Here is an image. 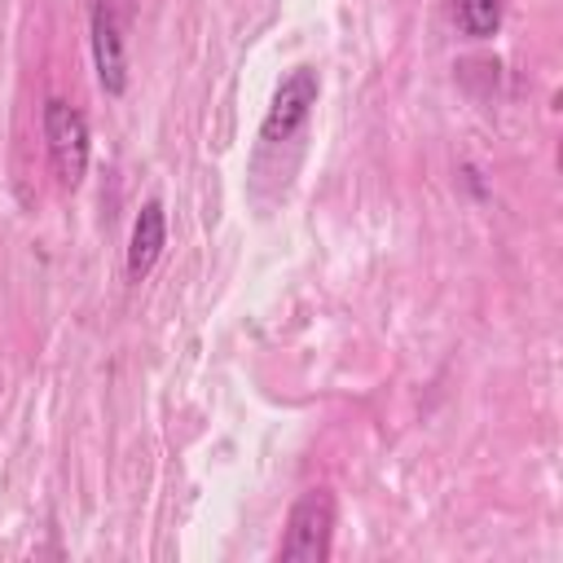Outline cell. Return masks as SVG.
Returning a JSON list of instances; mask_svg holds the SVG:
<instances>
[{
	"label": "cell",
	"instance_id": "3",
	"mask_svg": "<svg viewBox=\"0 0 563 563\" xmlns=\"http://www.w3.org/2000/svg\"><path fill=\"white\" fill-rule=\"evenodd\" d=\"M334 541V493L330 488H308L286 515V532L277 545L282 563H325Z\"/></svg>",
	"mask_w": 563,
	"mask_h": 563
},
{
	"label": "cell",
	"instance_id": "4",
	"mask_svg": "<svg viewBox=\"0 0 563 563\" xmlns=\"http://www.w3.org/2000/svg\"><path fill=\"white\" fill-rule=\"evenodd\" d=\"M44 145H48V163H53L57 185L75 189L88 172V119L62 97L44 101Z\"/></svg>",
	"mask_w": 563,
	"mask_h": 563
},
{
	"label": "cell",
	"instance_id": "5",
	"mask_svg": "<svg viewBox=\"0 0 563 563\" xmlns=\"http://www.w3.org/2000/svg\"><path fill=\"white\" fill-rule=\"evenodd\" d=\"M163 242H167V216H163V202H145L132 220V238H128V277L141 282L158 255H163Z\"/></svg>",
	"mask_w": 563,
	"mask_h": 563
},
{
	"label": "cell",
	"instance_id": "1",
	"mask_svg": "<svg viewBox=\"0 0 563 563\" xmlns=\"http://www.w3.org/2000/svg\"><path fill=\"white\" fill-rule=\"evenodd\" d=\"M321 97V79L312 66H290L268 101V114L260 123V158L273 154V150H286L303 136L308 119H312V106Z\"/></svg>",
	"mask_w": 563,
	"mask_h": 563
},
{
	"label": "cell",
	"instance_id": "6",
	"mask_svg": "<svg viewBox=\"0 0 563 563\" xmlns=\"http://www.w3.org/2000/svg\"><path fill=\"white\" fill-rule=\"evenodd\" d=\"M506 13V0H449V22L466 35V40H488L497 35Z\"/></svg>",
	"mask_w": 563,
	"mask_h": 563
},
{
	"label": "cell",
	"instance_id": "2",
	"mask_svg": "<svg viewBox=\"0 0 563 563\" xmlns=\"http://www.w3.org/2000/svg\"><path fill=\"white\" fill-rule=\"evenodd\" d=\"M136 0H88V40H92V66L97 84L110 97L128 92V26H132Z\"/></svg>",
	"mask_w": 563,
	"mask_h": 563
}]
</instances>
